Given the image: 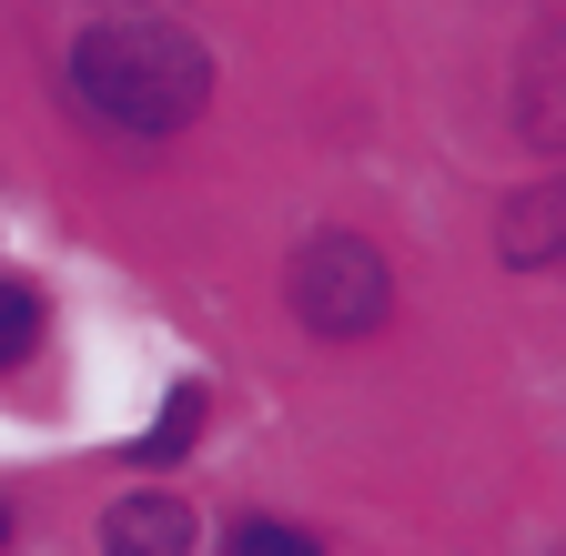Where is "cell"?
Returning a JSON list of instances; mask_svg holds the SVG:
<instances>
[{"label":"cell","instance_id":"1","mask_svg":"<svg viewBox=\"0 0 566 556\" xmlns=\"http://www.w3.org/2000/svg\"><path fill=\"white\" fill-rule=\"evenodd\" d=\"M71 92H82L112 132H132V143H163V132H182L202 112L212 61H202V41L172 11L122 0V11L82 21V41H71Z\"/></svg>","mask_w":566,"mask_h":556},{"label":"cell","instance_id":"2","mask_svg":"<svg viewBox=\"0 0 566 556\" xmlns=\"http://www.w3.org/2000/svg\"><path fill=\"white\" fill-rule=\"evenodd\" d=\"M283 294H294V314L314 334H375L385 304H395V273L375 243H354V233H314L294 253V273H283Z\"/></svg>","mask_w":566,"mask_h":556},{"label":"cell","instance_id":"3","mask_svg":"<svg viewBox=\"0 0 566 556\" xmlns=\"http://www.w3.org/2000/svg\"><path fill=\"white\" fill-rule=\"evenodd\" d=\"M516 122L536 153H566V21H546L526 41V72H516Z\"/></svg>","mask_w":566,"mask_h":556},{"label":"cell","instance_id":"4","mask_svg":"<svg viewBox=\"0 0 566 556\" xmlns=\"http://www.w3.org/2000/svg\"><path fill=\"white\" fill-rule=\"evenodd\" d=\"M192 546V506L182 496H122L112 516H102V556H182Z\"/></svg>","mask_w":566,"mask_h":556},{"label":"cell","instance_id":"5","mask_svg":"<svg viewBox=\"0 0 566 556\" xmlns=\"http://www.w3.org/2000/svg\"><path fill=\"white\" fill-rule=\"evenodd\" d=\"M566 253V172L506 202V263H556Z\"/></svg>","mask_w":566,"mask_h":556},{"label":"cell","instance_id":"6","mask_svg":"<svg viewBox=\"0 0 566 556\" xmlns=\"http://www.w3.org/2000/svg\"><path fill=\"white\" fill-rule=\"evenodd\" d=\"M31 344H41V294L31 284H0V375H11Z\"/></svg>","mask_w":566,"mask_h":556},{"label":"cell","instance_id":"7","mask_svg":"<svg viewBox=\"0 0 566 556\" xmlns=\"http://www.w3.org/2000/svg\"><path fill=\"white\" fill-rule=\"evenodd\" d=\"M233 556H324L304 526H283V516H243L233 526Z\"/></svg>","mask_w":566,"mask_h":556},{"label":"cell","instance_id":"8","mask_svg":"<svg viewBox=\"0 0 566 556\" xmlns=\"http://www.w3.org/2000/svg\"><path fill=\"white\" fill-rule=\"evenodd\" d=\"M192 426H202V395L182 385V395H172V415H163V426H153V436H142L132 455H142V465H163V455H182V445H192Z\"/></svg>","mask_w":566,"mask_h":556},{"label":"cell","instance_id":"9","mask_svg":"<svg viewBox=\"0 0 566 556\" xmlns=\"http://www.w3.org/2000/svg\"><path fill=\"white\" fill-rule=\"evenodd\" d=\"M0 536H11V516H0Z\"/></svg>","mask_w":566,"mask_h":556}]
</instances>
